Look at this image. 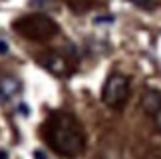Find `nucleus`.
Here are the masks:
<instances>
[{"label":"nucleus","instance_id":"20e7f679","mask_svg":"<svg viewBox=\"0 0 161 159\" xmlns=\"http://www.w3.org/2000/svg\"><path fill=\"white\" fill-rule=\"evenodd\" d=\"M22 91V82L14 76H2L0 78V100L10 101Z\"/></svg>","mask_w":161,"mask_h":159},{"label":"nucleus","instance_id":"f03ea898","mask_svg":"<svg viewBox=\"0 0 161 159\" xmlns=\"http://www.w3.org/2000/svg\"><path fill=\"white\" fill-rule=\"evenodd\" d=\"M14 28L20 32L24 38L28 40H36V42H46L54 38L58 34V24H56L50 16L46 14H30V16H22L20 20L14 22Z\"/></svg>","mask_w":161,"mask_h":159},{"label":"nucleus","instance_id":"423d86ee","mask_svg":"<svg viewBox=\"0 0 161 159\" xmlns=\"http://www.w3.org/2000/svg\"><path fill=\"white\" fill-rule=\"evenodd\" d=\"M159 106H161V91L147 88V90L143 91V96H141V107H143L145 112L151 115Z\"/></svg>","mask_w":161,"mask_h":159},{"label":"nucleus","instance_id":"9d476101","mask_svg":"<svg viewBox=\"0 0 161 159\" xmlns=\"http://www.w3.org/2000/svg\"><path fill=\"white\" fill-rule=\"evenodd\" d=\"M8 157V153H6V151H0V159H6Z\"/></svg>","mask_w":161,"mask_h":159},{"label":"nucleus","instance_id":"1a4fd4ad","mask_svg":"<svg viewBox=\"0 0 161 159\" xmlns=\"http://www.w3.org/2000/svg\"><path fill=\"white\" fill-rule=\"evenodd\" d=\"M8 54V42L0 38V56H6Z\"/></svg>","mask_w":161,"mask_h":159},{"label":"nucleus","instance_id":"6e6552de","mask_svg":"<svg viewBox=\"0 0 161 159\" xmlns=\"http://www.w3.org/2000/svg\"><path fill=\"white\" fill-rule=\"evenodd\" d=\"M151 118H153V125H155V129L161 133V106L151 113Z\"/></svg>","mask_w":161,"mask_h":159},{"label":"nucleus","instance_id":"39448f33","mask_svg":"<svg viewBox=\"0 0 161 159\" xmlns=\"http://www.w3.org/2000/svg\"><path fill=\"white\" fill-rule=\"evenodd\" d=\"M42 64H44L54 76H66L68 72H70V64H68V60L62 56V54H56V52L46 54V56L42 58Z\"/></svg>","mask_w":161,"mask_h":159},{"label":"nucleus","instance_id":"0eeeda50","mask_svg":"<svg viewBox=\"0 0 161 159\" xmlns=\"http://www.w3.org/2000/svg\"><path fill=\"white\" fill-rule=\"evenodd\" d=\"M133 6H137V8H143V10H151L153 6H155V0H129Z\"/></svg>","mask_w":161,"mask_h":159},{"label":"nucleus","instance_id":"7ed1b4c3","mask_svg":"<svg viewBox=\"0 0 161 159\" xmlns=\"http://www.w3.org/2000/svg\"><path fill=\"white\" fill-rule=\"evenodd\" d=\"M129 97V80L123 74H111L102 90V101L108 107H121Z\"/></svg>","mask_w":161,"mask_h":159},{"label":"nucleus","instance_id":"f257e3e1","mask_svg":"<svg viewBox=\"0 0 161 159\" xmlns=\"http://www.w3.org/2000/svg\"><path fill=\"white\" fill-rule=\"evenodd\" d=\"M46 137L54 151L64 157H76L86 147V137L80 123L68 113H54L46 129Z\"/></svg>","mask_w":161,"mask_h":159}]
</instances>
